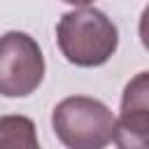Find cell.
<instances>
[{"mask_svg": "<svg viewBox=\"0 0 149 149\" xmlns=\"http://www.w3.org/2000/svg\"><path fill=\"white\" fill-rule=\"evenodd\" d=\"M61 54L79 68H98L107 63L119 47V30L105 12L79 7L65 12L56 26Z\"/></svg>", "mask_w": 149, "mask_h": 149, "instance_id": "obj_1", "label": "cell"}, {"mask_svg": "<svg viewBox=\"0 0 149 149\" xmlns=\"http://www.w3.org/2000/svg\"><path fill=\"white\" fill-rule=\"evenodd\" d=\"M44 79V56L35 37L9 30L0 37V95L26 98Z\"/></svg>", "mask_w": 149, "mask_h": 149, "instance_id": "obj_3", "label": "cell"}, {"mask_svg": "<svg viewBox=\"0 0 149 149\" xmlns=\"http://www.w3.org/2000/svg\"><path fill=\"white\" fill-rule=\"evenodd\" d=\"M0 149H40L33 119L23 114L0 116Z\"/></svg>", "mask_w": 149, "mask_h": 149, "instance_id": "obj_5", "label": "cell"}, {"mask_svg": "<svg viewBox=\"0 0 149 149\" xmlns=\"http://www.w3.org/2000/svg\"><path fill=\"white\" fill-rule=\"evenodd\" d=\"M112 109L88 95H70L51 112V128L68 149H105L114 133Z\"/></svg>", "mask_w": 149, "mask_h": 149, "instance_id": "obj_2", "label": "cell"}, {"mask_svg": "<svg viewBox=\"0 0 149 149\" xmlns=\"http://www.w3.org/2000/svg\"><path fill=\"white\" fill-rule=\"evenodd\" d=\"M63 2H68V5H74V7H86V5H91L93 0H63Z\"/></svg>", "mask_w": 149, "mask_h": 149, "instance_id": "obj_6", "label": "cell"}, {"mask_svg": "<svg viewBox=\"0 0 149 149\" xmlns=\"http://www.w3.org/2000/svg\"><path fill=\"white\" fill-rule=\"evenodd\" d=\"M112 140L116 149H149V72H137L126 84Z\"/></svg>", "mask_w": 149, "mask_h": 149, "instance_id": "obj_4", "label": "cell"}]
</instances>
